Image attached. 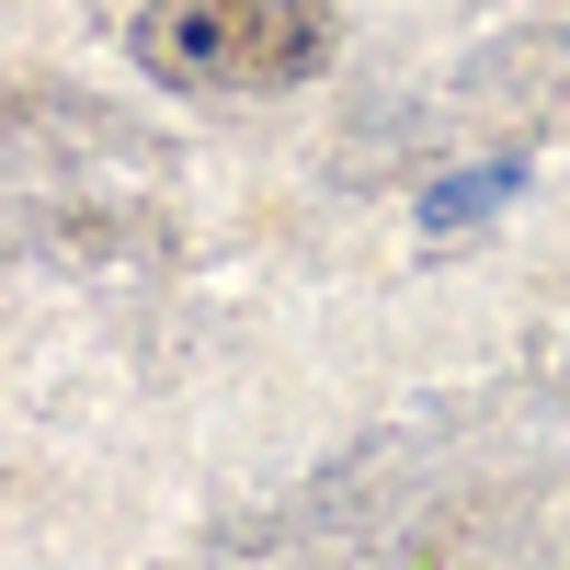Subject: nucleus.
Masks as SVG:
<instances>
[{"label": "nucleus", "instance_id": "nucleus-1", "mask_svg": "<svg viewBox=\"0 0 570 570\" xmlns=\"http://www.w3.org/2000/svg\"><path fill=\"white\" fill-rule=\"evenodd\" d=\"M320 58V12L308 0H149L137 12V69L171 91H217V80H297Z\"/></svg>", "mask_w": 570, "mask_h": 570}, {"label": "nucleus", "instance_id": "nucleus-2", "mask_svg": "<svg viewBox=\"0 0 570 570\" xmlns=\"http://www.w3.org/2000/svg\"><path fill=\"white\" fill-rule=\"evenodd\" d=\"M502 195H513V160H491V171H456L445 195H422V228H434V240H445V228H468V217H491Z\"/></svg>", "mask_w": 570, "mask_h": 570}]
</instances>
